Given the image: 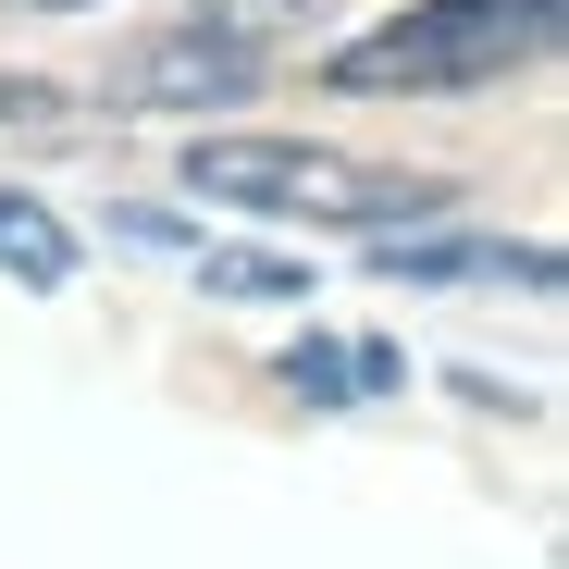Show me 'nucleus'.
Returning a JSON list of instances; mask_svg holds the SVG:
<instances>
[{"label":"nucleus","instance_id":"6","mask_svg":"<svg viewBox=\"0 0 569 569\" xmlns=\"http://www.w3.org/2000/svg\"><path fill=\"white\" fill-rule=\"evenodd\" d=\"M0 137H74V87H50V74H0Z\"/></svg>","mask_w":569,"mask_h":569},{"label":"nucleus","instance_id":"7","mask_svg":"<svg viewBox=\"0 0 569 569\" xmlns=\"http://www.w3.org/2000/svg\"><path fill=\"white\" fill-rule=\"evenodd\" d=\"M284 385H298L310 409H335V397H347V359H335V347H284Z\"/></svg>","mask_w":569,"mask_h":569},{"label":"nucleus","instance_id":"2","mask_svg":"<svg viewBox=\"0 0 569 569\" xmlns=\"http://www.w3.org/2000/svg\"><path fill=\"white\" fill-rule=\"evenodd\" d=\"M186 186L236 211H284V223H433L458 186L446 173H397V161H347V149H298V137H199Z\"/></svg>","mask_w":569,"mask_h":569},{"label":"nucleus","instance_id":"4","mask_svg":"<svg viewBox=\"0 0 569 569\" xmlns=\"http://www.w3.org/2000/svg\"><path fill=\"white\" fill-rule=\"evenodd\" d=\"M0 272L50 298V284H74V236H62V223H50L38 199H0Z\"/></svg>","mask_w":569,"mask_h":569},{"label":"nucleus","instance_id":"1","mask_svg":"<svg viewBox=\"0 0 569 569\" xmlns=\"http://www.w3.org/2000/svg\"><path fill=\"white\" fill-rule=\"evenodd\" d=\"M569 26V0H409L397 26H359L347 50H322V87L347 100H421V87H496L520 62H545Z\"/></svg>","mask_w":569,"mask_h":569},{"label":"nucleus","instance_id":"5","mask_svg":"<svg viewBox=\"0 0 569 569\" xmlns=\"http://www.w3.org/2000/svg\"><path fill=\"white\" fill-rule=\"evenodd\" d=\"M211 298H310V260H272V248H211L199 260Z\"/></svg>","mask_w":569,"mask_h":569},{"label":"nucleus","instance_id":"3","mask_svg":"<svg viewBox=\"0 0 569 569\" xmlns=\"http://www.w3.org/2000/svg\"><path fill=\"white\" fill-rule=\"evenodd\" d=\"M272 74V50L260 38H236V26H211V13H186L173 38H149L112 87L124 100H161V112H199V100H248V87Z\"/></svg>","mask_w":569,"mask_h":569},{"label":"nucleus","instance_id":"8","mask_svg":"<svg viewBox=\"0 0 569 569\" xmlns=\"http://www.w3.org/2000/svg\"><path fill=\"white\" fill-rule=\"evenodd\" d=\"M13 13H87V0H13Z\"/></svg>","mask_w":569,"mask_h":569}]
</instances>
